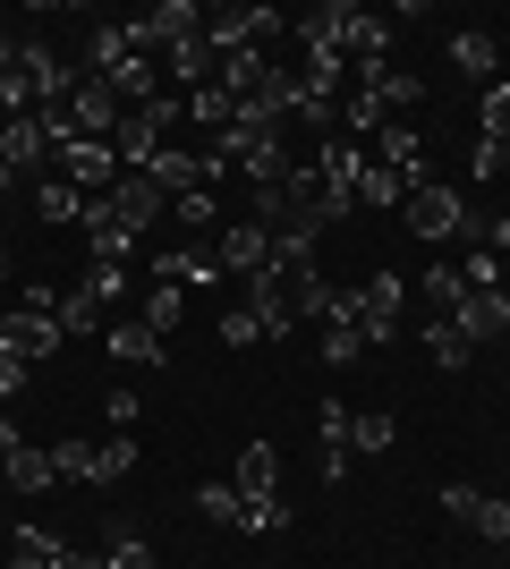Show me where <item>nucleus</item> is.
Listing matches in <instances>:
<instances>
[{
	"instance_id": "obj_1",
	"label": "nucleus",
	"mask_w": 510,
	"mask_h": 569,
	"mask_svg": "<svg viewBox=\"0 0 510 569\" xmlns=\"http://www.w3.org/2000/svg\"><path fill=\"white\" fill-rule=\"evenodd\" d=\"M0 349L26 357V366H43L60 349V315H51V289H26L18 307H0Z\"/></svg>"
},
{
	"instance_id": "obj_2",
	"label": "nucleus",
	"mask_w": 510,
	"mask_h": 569,
	"mask_svg": "<svg viewBox=\"0 0 510 569\" xmlns=\"http://www.w3.org/2000/svg\"><path fill=\"white\" fill-rule=\"evenodd\" d=\"M51 179H69L77 196H111L120 188V153L102 137H69V144H51Z\"/></svg>"
},
{
	"instance_id": "obj_3",
	"label": "nucleus",
	"mask_w": 510,
	"mask_h": 569,
	"mask_svg": "<svg viewBox=\"0 0 510 569\" xmlns=\"http://www.w3.org/2000/svg\"><path fill=\"white\" fill-rule=\"evenodd\" d=\"M400 221H409L426 247H442V238H460V247H468V204H460V188H434V179H426V188L400 204Z\"/></svg>"
},
{
	"instance_id": "obj_4",
	"label": "nucleus",
	"mask_w": 510,
	"mask_h": 569,
	"mask_svg": "<svg viewBox=\"0 0 510 569\" xmlns=\"http://www.w3.org/2000/svg\"><path fill=\"white\" fill-rule=\"evenodd\" d=\"M400 315H409V281H400V272L358 281V332H366V349H383V340L400 332Z\"/></svg>"
},
{
	"instance_id": "obj_5",
	"label": "nucleus",
	"mask_w": 510,
	"mask_h": 569,
	"mask_svg": "<svg viewBox=\"0 0 510 569\" xmlns=\"http://www.w3.org/2000/svg\"><path fill=\"white\" fill-rule=\"evenodd\" d=\"M204 247H213V263H221V272H239V281H256V272L272 263V230H264V221H221Z\"/></svg>"
},
{
	"instance_id": "obj_6",
	"label": "nucleus",
	"mask_w": 510,
	"mask_h": 569,
	"mask_svg": "<svg viewBox=\"0 0 510 569\" xmlns=\"http://www.w3.org/2000/svg\"><path fill=\"white\" fill-rule=\"evenodd\" d=\"M51 170V137L34 119H0V179L18 188V179H43Z\"/></svg>"
},
{
	"instance_id": "obj_7",
	"label": "nucleus",
	"mask_w": 510,
	"mask_h": 569,
	"mask_svg": "<svg viewBox=\"0 0 510 569\" xmlns=\"http://www.w3.org/2000/svg\"><path fill=\"white\" fill-rule=\"evenodd\" d=\"M188 34H204V9L196 0H153L146 18H137V51H170V43H188Z\"/></svg>"
},
{
	"instance_id": "obj_8",
	"label": "nucleus",
	"mask_w": 510,
	"mask_h": 569,
	"mask_svg": "<svg viewBox=\"0 0 510 569\" xmlns=\"http://www.w3.org/2000/svg\"><path fill=\"white\" fill-rule=\"evenodd\" d=\"M442 510H451V527H468V536H486V545H510V501L477 493V485H451V493H442Z\"/></svg>"
},
{
	"instance_id": "obj_9",
	"label": "nucleus",
	"mask_w": 510,
	"mask_h": 569,
	"mask_svg": "<svg viewBox=\"0 0 510 569\" xmlns=\"http://www.w3.org/2000/svg\"><path fill=\"white\" fill-rule=\"evenodd\" d=\"M111 213H120L128 230H162V221H170V196L153 188L146 170H120V188H111Z\"/></svg>"
},
{
	"instance_id": "obj_10",
	"label": "nucleus",
	"mask_w": 510,
	"mask_h": 569,
	"mask_svg": "<svg viewBox=\"0 0 510 569\" xmlns=\"http://www.w3.org/2000/svg\"><path fill=\"white\" fill-rule=\"evenodd\" d=\"M77 230H86L94 263H128V256H137V230L111 213V196H86V221H77Z\"/></svg>"
},
{
	"instance_id": "obj_11",
	"label": "nucleus",
	"mask_w": 510,
	"mask_h": 569,
	"mask_svg": "<svg viewBox=\"0 0 510 569\" xmlns=\"http://www.w3.org/2000/svg\"><path fill=\"white\" fill-rule=\"evenodd\" d=\"M69 128H77V137H102V144H111V128H120V94H111L102 77H77V94H69Z\"/></svg>"
},
{
	"instance_id": "obj_12",
	"label": "nucleus",
	"mask_w": 510,
	"mask_h": 569,
	"mask_svg": "<svg viewBox=\"0 0 510 569\" xmlns=\"http://www.w3.org/2000/svg\"><path fill=\"white\" fill-rule=\"evenodd\" d=\"M374 162H383L391 179H409V188H426V137H417L409 119H383V137H374Z\"/></svg>"
},
{
	"instance_id": "obj_13",
	"label": "nucleus",
	"mask_w": 510,
	"mask_h": 569,
	"mask_svg": "<svg viewBox=\"0 0 510 569\" xmlns=\"http://www.w3.org/2000/svg\"><path fill=\"white\" fill-rule=\"evenodd\" d=\"M451 323L468 332V349H486V340L510 332V298H502V289H468L460 307H451Z\"/></svg>"
},
{
	"instance_id": "obj_14",
	"label": "nucleus",
	"mask_w": 510,
	"mask_h": 569,
	"mask_svg": "<svg viewBox=\"0 0 510 569\" xmlns=\"http://www.w3.org/2000/svg\"><path fill=\"white\" fill-rule=\"evenodd\" d=\"M153 281L213 289V281H221V263H213V247H204V238H188V247H162V256H153Z\"/></svg>"
},
{
	"instance_id": "obj_15",
	"label": "nucleus",
	"mask_w": 510,
	"mask_h": 569,
	"mask_svg": "<svg viewBox=\"0 0 510 569\" xmlns=\"http://www.w3.org/2000/svg\"><path fill=\"white\" fill-rule=\"evenodd\" d=\"M128 60H137V18L94 26V34H86V77H120Z\"/></svg>"
},
{
	"instance_id": "obj_16",
	"label": "nucleus",
	"mask_w": 510,
	"mask_h": 569,
	"mask_svg": "<svg viewBox=\"0 0 510 569\" xmlns=\"http://www.w3.org/2000/svg\"><path fill=\"white\" fill-rule=\"evenodd\" d=\"M264 77H272V51H230V60H213V86L230 102H256V94H264Z\"/></svg>"
},
{
	"instance_id": "obj_17",
	"label": "nucleus",
	"mask_w": 510,
	"mask_h": 569,
	"mask_svg": "<svg viewBox=\"0 0 510 569\" xmlns=\"http://www.w3.org/2000/svg\"><path fill=\"white\" fill-rule=\"evenodd\" d=\"M451 69L460 77H502V34H486V26H460V34H451Z\"/></svg>"
},
{
	"instance_id": "obj_18",
	"label": "nucleus",
	"mask_w": 510,
	"mask_h": 569,
	"mask_svg": "<svg viewBox=\"0 0 510 569\" xmlns=\"http://www.w3.org/2000/svg\"><path fill=\"white\" fill-rule=\"evenodd\" d=\"M230 485H239V501L281 493V451H272V442H247V451H239V468H230Z\"/></svg>"
},
{
	"instance_id": "obj_19",
	"label": "nucleus",
	"mask_w": 510,
	"mask_h": 569,
	"mask_svg": "<svg viewBox=\"0 0 510 569\" xmlns=\"http://www.w3.org/2000/svg\"><path fill=\"white\" fill-rule=\"evenodd\" d=\"M102 349L120 357V366H162V332H146L137 315H111V332H102Z\"/></svg>"
},
{
	"instance_id": "obj_20",
	"label": "nucleus",
	"mask_w": 510,
	"mask_h": 569,
	"mask_svg": "<svg viewBox=\"0 0 510 569\" xmlns=\"http://www.w3.org/2000/svg\"><path fill=\"white\" fill-rule=\"evenodd\" d=\"M51 315H60V340H102V332H111V315H102L86 289H60V298H51Z\"/></svg>"
},
{
	"instance_id": "obj_21",
	"label": "nucleus",
	"mask_w": 510,
	"mask_h": 569,
	"mask_svg": "<svg viewBox=\"0 0 510 569\" xmlns=\"http://www.w3.org/2000/svg\"><path fill=\"white\" fill-rule=\"evenodd\" d=\"M162 77H170V86H188V94H196V86H213V43H204V34L170 43L162 51Z\"/></svg>"
},
{
	"instance_id": "obj_22",
	"label": "nucleus",
	"mask_w": 510,
	"mask_h": 569,
	"mask_svg": "<svg viewBox=\"0 0 510 569\" xmlns=\"http://www.w3.org/2000/svg\"><path fill=\"white\" fill-rule=\"evenodd\" d=\"M137 323L170 340V332H179V323H188V289H179V281H153L146 298H137Z\"/></svg>"
},
{
	"instance_id": "obj_23",
	"label": "nucleus",
	"mask_w": 510,
	"mask_h": 569,
	"mask_svg": "<svg viewBox=\"0 0 510 569\" xmlns=\"http://www.w3.org/2000/svg\"><path fill=\"white\" fill-rule=\"evenodd\" d=\"M51 468L69 476V485H102V442H86V433H51Z\"/></svg>"
},
{
	"instance_id": "obj_24",
	"label": "nucleus",
	"mask_w": 510,
	"mask_h": 569,
	"mask_svg": "<svg viewBox=\"0 0 510 569\" xmlns=\"http://www.w3.org/2000/svg\"><path fill=\"white\" fill-rule=\"evenodd\" d=\"M77 289H86V298H94L102 315H111V307H128V298H137V289H128V263H86V281H77Z\"/></svg>"
},
{
	"instance_id": "obj_25",
	"label": "nucleus",
	"mask_w": 510,
	"mask_h": 569,
	"mask_svg": "<svg viewBox=\"0 0 510 569\" xmlns=\"http://www.w3.org/2000/svg\"><path fill=\"white\" fill-rule=\"evenodd\" d=\"M400 442V426H391V408H366L358 426H349V459H374V451H391Z\"/></svg>"
},
{
	"instance_id": "obj_26",
	"label": "nucleus",
	"mask_w": 510,
	"mask_h": 569,
	"mask_svg": "<svg viewBox=\"0 0 510 569\" xmlns=\"http://www.w3.org/2000/svg\"><path fill=\"white\" fill-rule=\"evenodd\" d=\"M34 213H43V221H86V196H77L69 179H51V170H43V179H34Z\"/></svg>"
},
{
	"instance_id": "obj_27",
	"label": "nucleus",
	"mask_w": 510,
	"mask_h": 569,
	"mask_svg": "<svg viewBox=\"0 0 510 569\" xmlns=\"http://www.w3.org/2000/svg\"><path fill=\"white\" fill-rule=\"evenodd\" d=\"M170 221H179V230H188V238H196V230L213 238V230H221V196H213V188H188V196H179V204H170Z\"/></svg>"
},
{
	"instance_id": "obj_28",
	"label": "nucleus",
	"mask_w": 510,
	"mask_h": 569,
	"mask_svg": "<svg viewBox=\"0 0 510 569\" xmlns=\"http://www.w3.org/2000/svg\"><path fill=\"white\" fill-rule=\"evenodd\" d=\"M426 357L460 375V366H468V357H477V349H468V332H460V323H451V315H434V323H426Z\"/></svg>"
},
{
	"instance_id": "obj_29",
	"label": "nucleus",
	"mask_w": 510,
	"mask_h": 569,
	"mask_svg": "<svg viewBox=\"0 0 510 569\" xmlns=\"http://www.w3.org/2000/svg\"><path fill=\"white\" fill-rule=\"evenodd\" d=\"M51 476H60V468H51V451H34V442H18V451H9V493H43Z\"/></svg>"
},
{
	"instance_id": "obj_30",
	"label": "nucleus",
	"mask_w": 510,
	"mask_h": 569,
	"mask_svg": "<svg viewBox=\"0 0 510 569\" xmlns=\"http://www.w3.org/2000/svg\"><path fill=\"white\" fill-rule=\"evenodd\" d=\"M51 552H60V536H51V527H18V545H9V569H51Z\"/></svg>"
},
{
	"instance_id": "obj_31",
	"label": "nucleus",
	"mask_w": 510,
	"mask_h": 569,
	"mask_svg": "<svg viewBox=\"0 0 510 569\" xmlns=\"http://www.w3.org/2000/svg\"><path fill=\"white\" fill-rule=\"evenodd\" d=\"M102 569H162V561H153V545L137 536V527H120V536L102 545Z\"/></svg>"
},
{
	"instance_id": "obj_32",
	"label": "nucleus",
	"mask_w": 510,
	"mask_h": 569,
	"mask_svg": "<svg viewBox=\"0 0 510 569\" xmlns=\"http://www.w3.org/2000/svg\"><path fill=\"white\" fill-rule=\"evenodd\" d=\"M239 527H247V536H290V501H281V493L247 501V510H239Z\"/></svg>"
},
{
	"instance_id": "obj_33",
	"label": "nucleus",
	"mask_w": 510,
	"mask_h": 569,
	"mask_svg": "<svg viewBox=\"0 0 510 569\" xmlns=\"http://www.w3.org/2000/svg\"><path fill=\"white\" fill-rule=\"evenodd\" d=\"M409 179H391V170L383 162H374V170H366V179H358V213H366V204H409Z\"/></svg>"
},
{
	"instance_id": "obj_34",
	"label": "nucleus",
	"mask_w": 510,
	"mask_h": 569,
	"mask_svg": "<svg viewBox=\"0 0 510 569\" xmlns=\"http://www.w3.org/2000/svg\"><path fill=\"white\" fill-rule=\"evenodd\" d=\"M188 119H204V128H213V137H221V128L239 119V102L221 94V86H196V94H188Z\"/></svg>"
},
{
	"instance_id": "obj_35",
	"label": "nucleus",
	"mask_w": 510,
	"mask_h": 569,
	"mask_svg": "<svg viewBox=\"0 0 510 569\" xmlns=\"http://www.w3.org/2000/svg\"><path fill=\"white\" fill-rule=\"evenodd\" d=\"M196 510H204L213 527H239L247 501H239V485H196Z\"/></svg>"
},
{
	"instance_id": "obj_36",
	"label": "nucleus",
	"mask_w": 510,
	"mask_h": 569,
	"mask_svg": "<svg viewBox=\"0 0 510 569\" xmlns=\"http://www.w3.org/2000/svg\"><path fill=\"white\" fill-rule=\"evenodd\" d=\"M477 119H486V137L510 144V77H493L486 94H477Z\"/></svg>"
},
{
	"instance_id": "obj_37",
	"label": "nucleus",
	"mask_w": 510,
	"mask_h": 569,
	"mask_svg": "<svg viewBox=\"0 0 510 569\" xmlns=\"http://www.w3.org/2000/svg\"><path fill=\"white\" fill-rule=\"evenodd\" d=\"M349 426H358V408L323 400V417H316V451H349Z\"/></svg>"
},
{
	"instance_id": "obj_38",
	"label": "nucleus",
	"mask_w": 510,
	"mask_h": 569,
	"mask_svg": "<svg viewBox=\"0 0 510 569\" xmlns=\"http://www.w3.org/2000/svg\"><path fill=\"white\" fill-rule=\"evenodd\" d=\"M358 357H366L358 323H323V366H358Z\"/></svg>"
},
{
	"instance_id": "obj_39",
	"label": "nucleus",
	"mask_w": 510,
	"mask_h": 569,
	"mask_svg": "<svg viewBox=\"0 0 510 569\" xmlns=\"http://www.w3.org/2000/svg\"><path fill=\"white\" fill-rule=\"evenodd\" d=\"M493 281H502V256L468 247V256H460V289H493Z\"/></svg>"
},
{
	"instance_id": "obj_40",
	"label": "nucleus",
	"mask_w": 510,
	"mask_h": 569,
	"mask_svg": "<svg viewBox=\"0 0 510 569\" xmlns=\"http://www.w3.org/2000/svg\"><path fill=\"white\" fill-rule=\"evenodd\" d=\"M426 298H434L442 315L460 307V298H468V289H460V263H434V272H426Z\"/></svg>"
},
{
	"instance_id": "obj_41",
	"label": "nucleus",
	"mask_w": 510,
	"mask_h": 569,
	"mask_svg": "<svg viewBox=\"0 0 510 569\" xmlns=\"http://www.w3.org/2000/svg\"><path fill=\"white\" fill-rule=\"evenodd\" d=\"M128 468H137V442H128V433H111V442H102V485H120Z\"/></svg>"
},
{
	"instance_id": "obj_42",
	"label": "nucleus",
	"mask_w": 510,
	"mask_h": 569,
	"mask_svg": "<svg viewBox=\"0 0 510 569\" xmlns=\"http://www.w3.org/2000/svg\"><path fill=\"white\" fill-rule=\"evenodd\" d=\"M221 340H230V349H247V340H264V323H256V307H230V315H221Z\"/></svg>"
},
{
	"instance_id": "obj_43",
	"label": "nucleus",
	"mask_w": 510,
	"mask_h": 569,
	"mask_svg": "<svg viewBox=\"0 0 510 569\" xmlns=\"http://www.w3.org/2000/svg\"><path fill=\"white\" fill-rule=\"evenodd\" d=\"M102 417H111V433H128V426H137V417H146V400H137V391H128V382H120V391L102 400Z\"/></svg>"
},
{
	"instance_id": "obj_44",
	"label": "nucleus",
	"mask_w": 510,
	"mask_h": 569,
	"mask_svg": "<svg viewBox=\"0 0 510 569\" xmlns=\"http://www.w3.org/2000/svg\"><path fill=\"white\" fill-rule=\"evenodd\" d=\"M409 102H426V86H417L409 69H391L383 77V111H409Z\"/></svg>"
},
{
	"instance_id": "obj_45",
	"label": "nucleus",
	"mask_w": 510,
	"mask_h": 569,
	"mask_svg": "<svg viewBox=\"0 0 510 569\" xmlns=\"http://www.w3.org/2000/svg\"><path fill=\"white\" fill-rule=\"evenodd\" d=\"M26 375H34V366H26V357H9V349H0V400H18V391H26Z\"/></svg>"
},
{
	"instance_id": "obj_46",
	"label": "nucleus",
	"mask_w": 510,
	"mask_h": 569,
	"mask_svg": "<svg viewBox=\"0 0 510 569\" xmlns=\"http://www.w3.org/2000/svg\"><path fill=\"white\" fill-rule=\"evenodd\" d=\"M51 569H102V552H77V545H60V552H51Z\"/></svg>"
},
{
	"instance_id": "obj_47",
	"label": "nucleus",
	"mask_w": 510,
	"mask_h": 569,
	"mask_svg": "<svg viewBox=\"0 0 510 569\" xmlns=\"http://www.w3.org/2000/svg\"><path fill=\"white\" fill-rule=\"evenodd\" d=\"M18 442H26V433L9 426V417H0V468H9V451H18Z\"/></svg>"
},
{
	"instance_id": "obj_48",
	"label": "nucleus",
	"mask_w": 510,
	"mask_h": 569,
	"mask_svg": "<svg viewBox=\"0 0 510 569\" xmlns=\"http://www.w3.org/2000/svg\"><path fill=\"white\" fill-rule=\"evenodd\" d=\"M0 281H9V247H0Z\"/></svg>"
},
{
	"instance_id": "obj_49",
	"label": "nucleus",
	"mask_w": 510,
	"mask_h": 569,
	"mask_svg": "<svg viewBox=\"0 0 510 569\" xmlns=\"http://www.w3.org/2000/svg\"><path fill=\"white\" fill-rule=\"evenodd\" d=\"M502 569H510V545H502Z\"/></svg>"
},
{
	"instance_id": "obj_50",
	"label": "nucleus",
	"mask_w": 510,
	"mask_h": 569,
	"mask_svg": "<svg viewBox=\"0 0 510 569\" xmlns=\"http://www.w3.org/2000/svg\"><path fill=\"white\" fill-rule=\"evenodd\" d=\"M0 485H9V468H0Z\"/></svg>"
}]
</instances>
